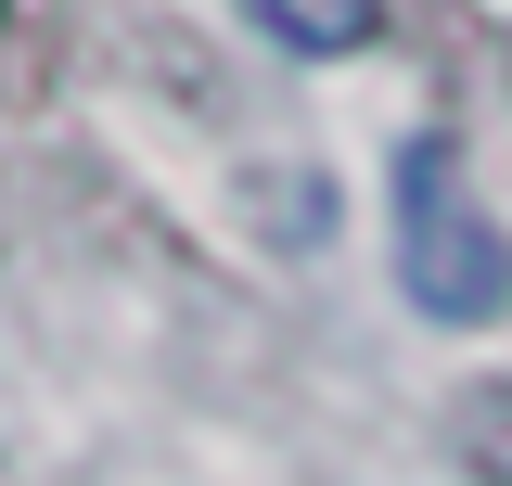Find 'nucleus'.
I'll use <instances>...</instances> for the list:
<instances>
[{
    "instance_id": "2",
    "label": "nucleus",
    "mask_w": 512,
    "mask_h": 486,
    "mask_svg": "<svg viewBox=\"0 0 512 486\" xmlns=\"http://www.w3.org/2000/svg\"><path fill=\"white\" fill-rule=\"evenodd\" d=\"M269 52H295V64H346V52H372L384 39V0H231Z\"/></svg>"
},
{
    "instance_id": "1",
    "label": "nucleus",
    "mask_w": 512,
    "mask_h": 486,
    "mask_svg": "<svg viewBox=\"0 0 512 486\" xmlns=\"http://www.w3.org/2000/svg\"><path fill=\"white\" fill-rule=\"evenodd\" d=\"M384 231H397V295L423 307V320H500L512 307V243H500V218L474 205L448 128H410V141H397Z\"/></svg>"
}]
</instances>
